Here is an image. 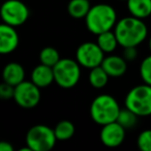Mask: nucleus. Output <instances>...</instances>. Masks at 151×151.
<instances>
[{
	"label": "nucleus",
	"mask_w": 151,
	"mask_h": 151,
	"mask_svg": "<svg viewBox=\"0 0 151 151\" xmlns=\"http://www.w3.org/2000/svg\"><path fill=\"white\" fill-rule=\"evenodd\" d=\"M114 32L117 37L118 44L122 48L138 47L147 37L148 30L142 21L134 16L119 20L114 27Z\"/></svg>",
	"instance_id": "f257e3e1"
},
{
	"label": "nucleus",
	"mask_w": 151,
	"mask_h": 151,
	"mask_svg": "<svg viewBox=\"0 0 151 151\" xmlns=\"http://www.w3.org/2000/svg\"><path fill=\"white\" fill-rule=\"evenodd\" d=\"M117 23L116 11L109 4L99 3L91 6L85 17L86 27L91 33L99 35L103 32L112 30Z\"/></svg>",
	"instance_id": "f03ea898"
},
{
	"label": "nucleus",
	"mask_w": 151,
	"mask_h": 151,
	"mask_svg": "<svg viewBox=\"0 0 151 151\" xmlns=\"http://www.w3.org/2000/svg\"><path fill=\"white\" fill-rule=\"evenodd\" d=\"M120 110L119 104L112 95L101 94L91 103L90 116L95 123L103 126L116 121Z\"/></svg>",
	"instance_id": "7ed1b4c3"
},
{
	"label": "nucleus",
	"mask_w": 151,
	"mask_h": 151,
	"mask_svg": "<svg viewBox=\"0 0 151 151\" xmlns=\"http://www.w3.org/2000/svg\"><path fill=\"white\" fill-rule=\"evenodd\" d=\"M125 108L139 117L151 115V85L143 84L132 88L125 96Z\"/></svg>",
	"instance_id": "20e7f679"
},
{
	"label": "nucleus",
	"mask_w": 151,
	"mask_h": 151,
	"mask_svg": "<svg viewBox=\"0 0 151 151\" xmlns=\"http://www.w3.org/2000/svg\"><path fill=\"white\" fill-rule=\"evenodd\" d=\"M55 83L63 89L73 88L81 77V65L77 60L63 58L53 67Z\"/></svg>",
	"instance_id": "39448f33"
},
{
	"label": "nucleus",
	"mask_w": 151,
	"mask_h": 151,
	"mask_svg": "<svg viewBox=\"0 0 151 151\" xmlns=\"http://www.w3.org/2000/svg\"><path fill=\"white\" fill-rule=\"evenodd\" d=\"M25 141L32 151H50L54 148L57 138L54 129L45 124H37L28 130Z\"/></svg>",
	"instance_id": "423d86ee"
},
{
	"label": "nucleus",
	"mask_w": 151,
	"mask_h": 151,
	"mask_svg": "<svg viewBox=\"0 0 151 151\" xmlns=\"http://www.w3.org/2000/svg\"><path fill=\"white\" fill-rule=\"evenodd\" d=\"M0 15L3 23L18 27L28 20L29 9L27 5L20 0H6L1 6Z\"/></svg>",
	"instance_id": "0eeeda50"
},
{
	"label": "nucleus",
	"mask_w": 151,
	"mask_h": 151,
	"mask_svg": "<svg viewBox=\"0 0 151 151\" xmlns=\"http://www.w3.org/2000/svg\"><path fill=\"white\" fill-rule=\"evenodd\" d=\"M105 53L99 48L97 42H86L78 47L76 52V60L85 68H93L101 65Z\"/></svg>",
	"instance_id": "6e6552de"
},
{
	"label": "nucleus",
	"mask_w": 151,
	"mask_h": 151,
	"mask_svg": "<svg viewBox=\"0 0 151 151\" xmlns=\"http://www.w3.org/2000/svg\"><path fill=\"white\" fill-rule=\"evenodd\" d=\"M40 88L32 81H23L15 87L16 104L24 109H32L36 107L40 101Z\"/></svg>",
	"instance_id": "1a4fd4ad"
},
{
	"label": "nucleus",
	"mask_w": 151,
	"mask_h": 151,
	"mask_svg": "<svg viewBox=\"0 0 151 151\" xmlns=\"http://www.w3.org/2000/svg\"><path fill=\"white\" fill-rule=\"evenodd\" d=\"M125 128L122 127L117 121H114L103 125L99 138L106 147L116 148L123 143L125 139Z\"/></svg>",
	"instance_id": "9d476101"
},
{
	"label": "nucleus",
	"mask_w": 151,
	"mask_h": 151,
	"mask_svg": "<svg viewBox=\"0 0 151 151\" xmlns=\"http://www.w3.org/2000/svg\"><path fill=\"white\" fill-rule=\"evenodd\" d=\"M19 46V35L14 26L2 23L0 25V53H13Z\"/></svg>",
	"instance_id": "9b49d317"
},
{
	"label": "nucleus",
	"mask_w": 151,
	"mask_h": 151,
	"mask_svg": "<svg viewBox=\"0 0 151 151\" xmlns=\"http://www.w3.org/2000/svg\"><path fill=\"white\" fill-rule=\"evenodd\" d=\"M101 66L111 78H119L126 73L127 61L122 56L109 55L104 58Z\"/></svg>",
	"instance_id": "f8f14e48"
},
{
	"label": "nucleus",
	"mask_w": 151,
	"mask_h": 151,
	"mask_svg": "<svg viewBox=\"0 0 151 151\" xmlns=\"http://www.w3.org/2000/svg\"><path fill=\"white\" fill-rule=\"evenodd\" d=\"M31 81L40 88L49 87L53 82H55L53 67L40 63L35 66L31 73Z\"/></svg>",
	"instance_id": "ddd939ff"
},
{
	"label": "nucleus",
	"mask_w": 151,
	"mask_h": 151,
	"mask_svg": "<svg viewBox=\"0 0 151 151\" xmlns=\"http://www.w3.org/2000/svg\"><path fill=\"white\" fill-rule=\"evenodd\" d=\"M3 82L9 83L13 86H17L22 83L25 78V70L23 66L17 62H11L6 64L2 71Z\"/></svg>",
	"instance_id": "4468645a"
},
{
	"label": "nucleus",
	"mask_w": 151,
	"mask_h": 151,
	"mask_svg": "<svg viewBox=\"0 0 151 151\" xmlns=\"http://www.w3.org/2000/svg\"><path fill=\"white\" fill-rule=\"evenodd\" d=\"M127 9L132 16L145 19L151 15V0H127Z\"/></svg>",
	"instance_id": "2eb2a0df"
},
{
	"label": "nucleus",
	"mask_w": 151,
	"mask_h": 151,
	"mask_svg": "<svg viewBox=\"0 0 151 151\" xmlns=\"http://www.w3.org/2000/svg\"><path fill=\"white\" fill-rule=\"evenodd\" d=\"M91 5L89 0H70L67 5V12L69 16L75 19H82L88 14Z\"/></svg>",
	"instance_id": "dca6fc26"
},
{
	"label": "nucleus",
	"mask_w": 151,
	"mask_h": 151,
	"mask_svg": "<svg viewBox=\"0 0 151 151\" xmlns=\"http://www.w3.org/2000/svg\"><path fill=\"white\" fill-rule=\"evenodd\" d=\"M110 76L107 73V71L103 68L101 65L96 67H93L90 69V73L88 76V80L90 85L93 88L101 89L108 84Z\"/></svg>",
	"instance_id": "f3484780"
},
{
	"label": "nucleus",
	"mask_w": 151,
	"mask_h": 151,
	"mask_svg": "<svg viewBox=\"0 0 151 151\" xmlns=\"http://www.w3.org/2000/svg\"><path fill=\"white\" fill-rule=\"evenodd\" d=\"M96 42L99 46V48L104 51V53H108V54L114 52L117 46L119 45L115 32H112L111 30L99 34Z\"/></svg>",
	"instance_id": "a211bd4d"
},
{
	"label": "nucleus",
	"mask_w": 151,
	"mask_h": 151,
	"mask_svg": "<svg viewBox=\"0 0 151 151\" xmlns=\"http://www.w3.org/2000/svg\"><path fill=\"white\" fill-rule=\"evenodd\" d=\"M76 128L73 122L68 120H61L54 127V132L58 141H66L73 138Z\"/></svg>",
	"instance_id": "6ab92c4d"
},
{
	"label": "nucleus",
	"mask_w": 151,
	"mask_h": 151,
	"mask_svg": "<svg viewBox=\"0 0 151 151\" xmlns=\"http://www.w3.org/2000/svg\"><path fill=\"white\" fill-rule=\"evenodd\" d=\"M60 59L58 51L53 47H46L40 52V61L42 64L54 67Z\"/></svg>",
	"instance_id": "aec40b11"
},
{
	"label": "nucleus",
	"mask_w": 151,
	"mask_h": 151,
	"mask_svg": "<svg viewBox=\"0 0 151 151\" xmlns=\"http://www.w3.org/2000/svg\"><path fill=\"white\" fill-rule=\"evenodd\" d=\"M138 117L139 116L137 114H134L127 108H125V109L120 110V113L116 121L125 129H129V128L136 126L137 122H138Z\"/></svg>",
	"instance_id": "412c9836"
},
{
	"label": "nucleus",
	"mask_w": 151,
	"mask_h": 151,
	"mask_svg": "<svg viewBox=\"0 0 151 151\" xmlns=\"http://www.w3.org/2000/svg\"><path fill=\"white\" fill-rule=\"evenodd\" d=\"M140 75L145 84L151 85V55L144 58L141 62Z\"/></svg>",
	"instance_id": "4be33fe9"
},
{
	"label": "nucleus",
	"mask_w": 151,
	"mask_h": 151,
	"mask_svg": "<svg viewBox=\"0 0 151 151\" xmlns=\"http://www.w3.org/2000/svg\"><path fill=\"white\" fill-rule=\"evenodd\" d=\"M137 145L141 151H151V129L143 130L139 134Z\"/></svg>",
	"instance_id": "5701e85b"
},
{
	"label": "nucleus",
	"mask_w": 151,
	"mask_h": 151,
	"mask_svg": "<svg viewBox=\"0 0 151 151\" xmlns=\"http://www.w3.org/2000/svg\"><path fill=\"white\" fill-rule=\"evenodd\" d=\"M15 95V86L3 82L0 85V97L3 99H14Z\"/></svg>",
	"instance_id": "b1692460"
},
{
	"label": "nucleus",
	"mask_w": 151,
	"mask_h": 151,
	"mask_svg": "<svg viewBox=\"0 0 151 151\" xmlns=\"http://www.w3.org/2000/svg\"><path fill=\"white\" fill-rule=\"evenodd\" d=\"M122 57H123L127 62L134 61L137 59V57H138L137 47H125V48H123Z\"/></svg>",
	"instance_id": "393cba45"
},
{
	"label": "nucleus",
	"mask_w": 151,
	"mask_h": 151,
	"mask_svg": "<svg viewBox=\"0 0 151 151\" xmlns=\"http://www.w3.org/2000/svg\"><path fill=\"white\" fill-rule=\"evenodd\" d=\"M0 151H14V147L7 141L0 142Z\"/></svg>",
	"instance_id": "a878e982"
},
{
	"label": "nucleus",
	"mask_w": 151,
	"mask_h": 151,
	"mask_svg": "<svg viewBox=\"0 0 151 151\" xmlns=\"http://www.w3.org/2000/svg\"><path fill=\"white\" fill-rule=\"evenodd\" d=\"M149 50H150V52H151V37H150V40H149Z\"/></svg>",
	"instance_id": "bb28decb"
},
{
	"label": "nucleus",
	"mask_w": 151,
	"mask_h": 151,
	"mask_svg": "<svg viewBox=\"0 0 151 151\" xmlns=\"http://www.w3.org/2000/svg\"><path fill=\"white\" fill-rule=\"evenodd\" d=\"M120 1H127V0H120Z\"/></svg>",
	"instance_id": "cd10ccee"
}]
</instances>
